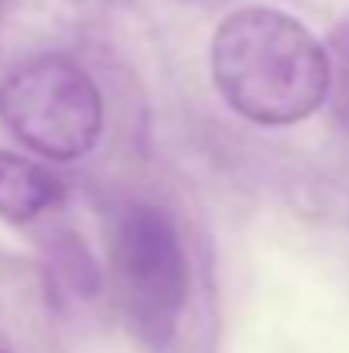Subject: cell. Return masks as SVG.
<instances>
[{"mask_svg":"<svg viewBox=\"0 0 349 353\" xmlns=\"http://www.w3.org/2000/svg\"><path fill=\"white\" fill-rule=\"evenodd\" d=\"M209 69L233 114L260 127H288L329 100V52L291 14L243 7L220 21Z\"/></svg>","mask_w":349,"mask_h":353,"instance_id":"1","label":"cell"},{"mask_svg":"<svg viewBox=\"0 0 349 353\" xmlns=\"http://www.w3.org/2000/svg\"><path fill=\"white\" fill-rule=\"evenodd\" d=\"M0 120L34 154L79 161L103 134V97L79 62L38 55L0 83Z\"/></svg>","mask_w":349,"mask_h":353,"instance_id":"2","label":"cell"},{"mask_svg":"<svg viewBox=\"0 0 349 353\" xmlns=\"http://www.w3.org/2000/svg\"><path fill=\"white\" fill-rule=\"evenodd\" d=\"M116 288L134 333L161 347L171 340L189 299V257L171 216L158 206H127L114 240Z\"/></svg>","mask_w":349,"mask_h":353,"instance_id":"3","label":"cell"},{"mask_svg":"<svg viewBox=\"0 0 349 353\" xmlns=\"http://www.w3.org/2000/svg\"><path fill=\"white\" fill-rule=\"evenodd\" d=\"M62 196L65 189L48 168L0 148V216L7 223H31L55 210Z\"/></svg>","mask_w":349,"mask_h":353,"instance_id":"4","label":"cell"},{"mask_svg":"<svg viewBox=\"0 0 349 353\" xmlns=\"http://www.w3.org/2000/svg\"><path fill=\"white\" fill-rule=\"evenodd\" d=\"M329 97L336 100V114L349 130V24L332 34V55H329Z\"/></svg>","mask_w":349,"mask_h":353,"instance_id":"5","label":"cell"}]
</instances>
